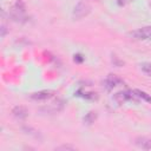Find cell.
<instances>
[{
  "mask_svg": "<svg viewBox=\"0 0 151 151\" xmlns=\"http://www.w3.org/2000/svg\"><path fill=\"white\" fill-rule=\"evenodd\" d=\"M140 68L143 72L150 74L151 73V63H142L140 64Z\"/></svg>",
  "mask_w": 151,
  "mask_h": 151,
  "instance_id": "11",
  "label": "cell"
},
{
  "mask_svg": "<svg viewBox=\"0 0 151 151\" xmlns=\"http://www.w3.org/2000/svg\"><path fill=\"white\" fill-rule=\"evenodd\" d=\"M122 83V79L120 78H118L117 76H114V74H109L107 77H106V79L104 80V87L107 90V91H110V90H112L114 86H117L118 84H120Z\"/></svg>",
  "mask_w": 151,
  "mask_h": 151,
  "instance_id": "5",
  "label": "cell"
},
{
  "mask_svg": "<svg viewBox=\"0 0 151 151\" xmlns=\"http://www.w3.org/2000/svg\"><path fill=\"white\" fill-rule=\"evenodd\" d=\"M133 38L139 39V40H151V26H145L142 27L137 31H133L130 33Z\"/></svg>",
  "mask_w": 151,
  "mask_h": 151,
  "instance_id": "4",
  "label": "cell"
},
{
  "mask_svg": "<svg viewBox=\"0 0 151 151\" xmlns=\"http://www.w3.org/2000/svg\"><path fill=\"white\" fill-rule=\"evenodd\" d=\"M96 118H97L96 112L90 111L88 113H86V114H85V117L83 118V122H84V124H86V125H91L92 123H94Z\"/></svg>",
  "mask_w": 151,
  "mask_h": 151,
  "instance_id": "9",
  "label": "cell"
},
{
  "mask_svg": "<svg viewBox=\"0 0 151 151\" xmlns=\"http://www.w3.org/2000/svg\"><path fill=\"white\" fill-rule=\"evenodd\" d=\"M131 1H133V0H117V5L118 6H125V5L130 4Z\"/></svg>",
  "mask_w": 151,
  "mask_h": 151,
  "instance_id": "14",
  "label": "cell"
},
{
  "mask_svg": "<svg viewBox=\"0 0 151 151\" xmlns=\"http://www.w3.org/2000/svg\"><path fill=\"white\" fill-rule=\"evenodd\" d=\"M52 96H53V91L44 90V91H39V92L32 93V94H31V99L41 101V100H47V99H50Z\"/></svg>",
  "mask_w": 151,
  "mask_h": 151,
  "instance_id": "6",
  "label": "cell"
},
{
  "mask_svg": "<svg viewBox=\"0 0 151 151\" xmlns=\"http://www.w3.org/2000/svg\"><path fill=\"white\" fill-rule=\"evenodd\" d=\"M6 32H7L6 26H5V25H2V26H1V37H5V35H6Z\"/></svg>",
  "mask_w": 151,
  "mask_h": 151,
  "instance_id": "16",
  "label": "cell"
},
{
  "mask_svg": "<svg viewBox=\"0 0 151 151\" xmlns=\"http://www.w3.org/2000/svg\"><path fill=\"white\" fill-rule=\"evenodd\" d=\"M113 99H114L118 104H123V103H125V101H127V100H136V101H137L139 98L136 96L134 91H133V92H132V91H122V92L116 93L114 97H113Z\"/></svg>",
  "mask_w": 151,
  "mask_h": 151,
  "instance_id": "3",
  "label": "cell"
},
{
  "mask_svg": "<svg viewBox=\"0 0 151 151\" xmlns=\"http://www.w3.org/2000/svg\"><path fill=\"white\" fill-rule=\"evenodd\" d=\"M9 17L14 21H24L25 20V7L21 4V1H17L9 9Z\"/></svg>",
  "mask_w": 151,
  "mask_h": 151,
  "instance_id": "2",
  "label": "cell"
},
{
  "mask_svg": "<svg viewBox=\"0 0 151 151\" xmlns=\"http://www.w3.org/2000/svg\"><path fill=\"white\" fill-rule=\"evenodd\" d=\"M57 150H74V147L72 145H61V146L57 147Z\"/></svg>",
  "mask_w": 151,
  "mask_h": 151,
  "instance_id": "15",
  "label": "cell"
},
{
  "mask_svg": "<svg viewBox=\"0 0 151 151\" xmlns=\"http://www.w3.org/2000/svg\"><path fill=\"white\" fill-rule=\"evenodd\" d=\"M12 114H13L17 119L24 120V119H26L27 116H28V110H27L25 106L18 105V106L13 107V110H12Z\"/></svg>",
  "mask_w": 151,
  "mask_h": 151,
  "instance_id": "7",
  "label": "cell"
},
{
  "mask_svg": "<svg viewBox=\"0 0 151 151\" xmlns=\"http://www.w3.org/2000/svg\"><path fill=\"white\" fill-rule=\"evenodd\" d=\"M134 93H136V96H137L139 99H143V100H145V101H147V103H151V97H150L146 92L140 91V90H134Z\"/></svg>",
  "mask_w": 151,
  "mask_h": 151,
  "instance_id": "10",
  "label": "cell"
},
{
  "mask_svg": "<svg viewBox=\"0 0 151 151\" xmlns=\"http://www.w3.org/2000/svg\"><path fill=\"white\" fill-rule=\"evenodd\" d=\"M73 57H74V58H73V60H74L76 63H83V61H84V57H83L81 54H79V53L74 54Z\"/></svg>",
  "mask_w": 151,
  "mask_h": 151,
  "instance_id": "13",
  "label": "cell"
},
{
  "mask_svg": "<svg viewBox=\"0 0 151 151\" xmlns=\"http://www.w3.org/2000/svg\"><path fill=\"white\" fill-rule=\"evenodd\" d=\"M90 13H91V6L86 1H79L73 8L72 15L76 20H80V19L87 17Z\"/></svg>",
  "mask_w": 151,
  "mask_h": 151,
  "instance_id": "1",
  "label": "cell"
},
{
  "mask_svg": "<svg viewBox=\"0 0 151 151\" xmlns=\"http://www.w3.org/2000/svg\"><path fill=\"white\" fill-rule=\"evenodd\" d=\"M77 96H80V97H83V98H86V99H97V94L96 93H93V92H85V93H83V94H77Z\"/></svg>",
  "mask_w": 151,
  "mask_h": 151,
  "instance_id": "12",
  "label": "cell"
},
{
  "mask_svg": "<svg viewBox=\"0 0 151 151\" xmlns=\"http://www.w3.org/2000/svg\"><path fill=\"white\" fill-rule=\"evenodd\" d=\"M134 144L143 150H150L151 149V139L147 137H137L134 139Z\"/></svg>",
  "mask_w": 151,
  "mask_h": 151,
  "instance_id": "8",
  "label": "cell"
}]
</instances>
